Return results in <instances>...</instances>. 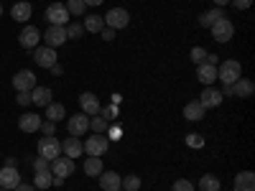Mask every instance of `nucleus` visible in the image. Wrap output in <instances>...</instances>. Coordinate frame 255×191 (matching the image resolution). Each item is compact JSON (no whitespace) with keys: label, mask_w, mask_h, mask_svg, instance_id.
<instances>
[{"label":"nucleus","mask_w":255,"mask_h":191,"mask_svg":"<svg viewBox=\"0 0 255 191\" xmlns=\"http://www.w3.org/2000/svg\"><path fill=\"white\" fill-rule=\"evenodd\" d=\"M102 3H105V0H84V5H87V8H90V5L97 8V5H102Z\"/></svg>","instance_id":"nucleus-46"},{"label":"nucleus","mask_w":255,"mask_h":191,"mask_svg":"<svg viewBox=\"0 0 255 191\" xmlns=\"http://www.w3.org/2000/svg\"><path fill=\"white\" fill-rule=\"evenodd\" d=\"M90 127L95 130V135H102V133H108V127H110V122L105 120L102 115H95V117H90Z\"/></svg>","instance_id":"nucleus-30"},{"label":"nucleus","mask_w":255,"mask_h":191,"mask_svg":"<svg viewBox=\"0 0 255 191\" xmlns=\"http://www.w3.org/2000/svg\"><path fill=\"white\" fill-rule=\"evenodd\" d=\"M220 18H225V13H222V8H217V5H215L212 10H207V13H202V15H199V26H202V28H209L212 23H217Z\"/></svg>","instance_id":"nucleus-24"},{"label":"nucleus","mask_w":255,"mask_h":191,"mask_svg":"<svg viewBox=\"0 0 255 191\" xmlns=\"http://www.w3.org/2000/svg\"><path fill=\"white\" fill-rule=\"evenodd\" d=\"M13 87H15V92H31V90L36 87V74H33L31 69H20V72H15V77H13Z\"/></svg>","instance_id":"nucleus-6"},{"label":"nucleus","mask_w":255,"mask_h":191,"mask_svg":"<svg viewBox=\"0 0 255 191\" xmlns=\"http://www.w3.org/2000/svg\"><path fill=\"white\" fill-rule=\"evenodd\" d=\"M209 31H212V38H215L217 44H227V41L232 38V33H235V26H232L227 18H220L217 23L209 26Z\"/></svg>","instance_id":"nucleus-2"},{"label":"nucleus","mask_w":255,"mask_h":191,"mask_svg":"<svg viewBox=\"0 0 255 191\" xmlns=\"http://www.w3.org/2000/svg\"><path fill=\"white\" fill-rule=\"evenodd\" d=\"M240 77H243V67H240V61L227 59V61H222V64H220V69H217V79H220L222 84H235Z\"/></svg>","instance_id":"nucleus-1"},{"label":"nucleus","mask_w":255,"mask_h":191,"mask_svg":"<svg viewBox=\"0 0 255 191\" xmlns=\"http://www.w3.org/2000/svg\"><path fill=\"white\" fill-rule=\"evenodd\" d=\"M51 174H54L56 179H69V176L74 174V161L67 158V156L54 158V161H51Z\"/></svg>","instance_id":"nucleus-8"},{"label":"nucleus","mask_w":255,"mask_h":191,"mask_svg":"<svg viewBox=\"0 0 255 191\" xmlns=\"http://www.w3.org/2000/svg\"><path fill=\"white\" fill-rule=\"evenodd\" d=\"M128 23H130V13H128L125 8H113L108 15H105V26L118 31V28H125Z\"/></svg>","instance_id":"nucleus-3"},{"label":"nucleus","mask_w":255,"mask_h":191,"mask_svg":"<svg viewBox=\"0 0 255 191\" xmlns=\"http://www.w3.org/2000/svg\"><path fill=\"white\" fill-rule=\"evenodd\" d=\"M38 41H41V31L36 26H26L23 31H20V36H18V44L23 49H36Z\"/></svg>","instance_id":"nucleus-15"},{"label":"nucleus","mask_w":255,"mask_h":191,"mask_svg":"<svg viewBox=\"0 0 255 191\" xmlns=\"http://www.w3.org/2000/svg\"><path fill=\"white\" fill-rule=\"evenodd\" d=\"M97 179H100V189L102 191H118L120 181H123V176H118L115 171H102Z\"/></svg>","instance_id":"nucleus-20"},{"label":"nucleus","mask_w":255,"mask_h":191,"mask_svg":"<svg viewBox=\"0 0 255 191\" xmlns=\"http://www.w3.org/2000/svg\"><path fill=\"white\" fill-rule=\"evenodd\" d=\"M0 191H8V189H0Z\"/></svg>","instance_id":"nucleus-52"},{"label":"nucleus","mask_w":255,"mask_h":191,"mask_svg":"<svg viewBox=\"0 0 255 191\" xmlns=\"http://www.w3.org/2000/svg\"><path fill=\"white\" fill-rule=\"evenodd\" d=\"M0 15H3V5H0Z\"/></svg>","instance_id":"nucleus-51"},{"label":"nucleus","mask_w":255,"mask_h":191,"mask_svg":"<svg viewBox=\"0 0 255 191\" xmlns=\"http://www.w3.org/2000/svg\"><path fill=\"white\" fill-rule=\"evenodd\" d=\"M207 59V51L202 49V46H194V49H191V61H194V64H202Z\"/></svg>","instance_id":"nucleus-39"},{"label":"nucleus","mask_w":255,"mask_h":191,"mask_svg":"<svg viewBox=\"0 0 255 191\" xmlns=\"http://www.w3.org/2000/svg\"><path fill=\"white\" fill-rule=\"evenodd\" d=\"M41 133H44L46 138H54V133H56V122H51V120L41 122Z\"/></svg>","instance_id":"nucleus-38"},{"label":"nucleus","mask_w":255,"mask_h":191,"mask_svg":"<svg viewBox=\"0 0 255 191\" xmlns=\"http://www.w3.org/2000/svg\"><path fill=\"white\" fill-rule=\"evenodd\" d=\"M18 104L20 107H28L31 104V92H18Z\"/></svg>","instance_id":"nucleus-40"},{"label":"nucleus","mask_w":255,"mask_h":191,"mask_svg":"<svg viewBox=\"0 0 255 191\" xmlns=\"http://www.w3.org/2000/svg\"><path fill=\"white\" fill-rule=\"evenodd\" d=\"M100 115L105 120H115V117H120V110H118V104H108V107H100Z\"/></svg>","instance_id":"nucleus-35"},{"label":"nucleus","mask_w":255,"mask_h":191,"mask_svg":"<svg viewBox=\"0 0 255 191\" xmlns=\"http://www.w3.org/2000/svg\"><path fill=\"white\" fill-rule=\"evenodd\" d=\"M41 122H44V120H41V115H36V112H23V115L18 117V127L23 133H38L41 130Z\"/></svg>","instance_id":"nucleus-13"},{"label":"nucleus","mask_w":255,"mask_h":191,"mask_svg":"<svg viewBox=\"0 0 255 191\" xmlns=\"http://www.w3.org/2000/svg\"><path fill=\"white\" fill-rule=\"evenodd\" d=\"M240 186H255V176H253V171H243V174H238V179H235V189H240Z\"/></svg>","instance_id":"nucleus-32"},{"label":"nucleus","mask_w":255,"mask_h":191,"mask_svg":"<svg viewBox=\"0 0 255 191\" xmlns=\"http://www.w3.org/2000/svg\"><path fill=\"white\" fill-rule=\"evenodd\" d=\"M204 112H207V110H204V104H202L199 99L189 102L186 107H184V117H186V120H191V122H194V120H202V117H204Z\"/></svg>","instance_id":"nucleus-22"},{"label":"nucleus","mask_w":255,"mask_h":191,"mask_svg":"<svg viewBox=\"0 0 255 191\" xmlns=\"http://www.w3.org/2000/svg\"><path fill=\"white\" fill-rule=\"evenodd\" d=\"M67 10L69 15H82L87 10V5H84V0H67Z\"/></svg>","instance_id":"nucleus-33"},{"label":"nucleus","mask_w":255,"mask_h":191,"mask_svg":"<svg viewBox=\"0 0 255 191\" xmlns=\"http://www.w3.org/2000/svg\"><path fill=\"white\" fill-rule=\"evenodd\" d=\"M199 191H220V179L212 174H204L199 179Z\"/></svg>","instance_id":"nucleus-28"},{"label":"nucleus","mask_w":255,"mask_h":191,"mask_svg":"<svg viewBox=\"0 0 255 191\" xmlns=\"http://www.w3.org/2000/svg\"><path fill=\"white\" fill-rule=\"evenodd\" d=\"M33 171H36V174H38V171H51V161H46V158L38 156V158L33 161Z\"/></svg>","instance_id":"nucleus-36"},{"label":"nucleus","mask_w":255,"mask_h":191,"mask_svg":"<svg viewBox=\"0 0 255 191\" xmlns=\"http://www.w3.org/2000/svg\"><path fill=\"white\" fill-rule=\"evenodd\" d=\"M79 107H82V112L84 115H90V117H95V115H100V99H97V95H92V92H82L79 95Z\"/></svg>","instance_id":"nucleus-11"},{"label":"nucleus","mask_w":255,"mask_h":191,"mask_svg":"<svg viewBox=\"0 0 255 191\" xmlns=\"http://www.w3.org/2000/svg\"><path fill=\"white\" fill-rule=\"evenodd\" d=\"M51 90L49 87H33L31 90V104H36V107H49L51 104Z\"/></svg>","instance_id":"nucleus-19"},{"label":"nucleus","mask_w":255,"mask_h":191,"mask_svg":"<svg viewBox=\"0 0 255 191\" xmlns=\"http://www.w3.org/2000/svg\"><path fill=\"white\" fill-rule=\"evenodd\" d=\"M46 20L51 26H67L69 23V10L67 5H61V3H51L46 8Z\"/></svg>","instance_id":"nucleus-5"},{"label":"nucleus","mask_w":255,"mask_h":191,"mask_svg":"<svg viewBox=\"0 0 255 191\" xmlns=\"http://www.w3.org/2000/svg\"><path fill=\"white\" fill-rule=\"evenodd\" d=\"M51 184H54V174L51 171H38L36 179H33V186L36 189H49Z\"/></svg>","instance_id":"nucleus-29"},{"label":"nucleus","mask_w":255,"mask_h":191,"mask_svg":"<svg viewBox=\"0 0 255 191\" xmlns=\"http://www.w3.org/2000/svg\"><path fill=\"white\" fill-rule=\"evenodd\" d=\"M64 115H67V110H64V104H59V102H51L46 107V120H51V122L64 120Z\"/></svg>","instance_id":"nucleus-27"},{"label":"nucleus","mask_w":255,"mask_h":191,"mask_svg":"<svg viewBox=\"0 0 255 191\" xmlns=\"http://www.w3.org/2000/svg\"><path fill=\"white\" fill-rule=\"evenodd\" d=\"M61 153L67 156V158H72V161H74V158H79V156L84 153V145L79 143V138H74V135H72V138H67V140L61 143Z\"/></svg>","instance_id":"nucleus-17"},{"label":"nucleus","mask_w":255,"mask_h":191,"mask_svg":"<svg viewBox=\"0 0 255 191\" xmlns=\"http://www.w3.org/2000/svg\"><path fill=\"white\" fill-rule=\"evenodd\" d=\"M13 191H36V186L33 184H18Z\"/></svg>","instance_id":"nucleus-44"},{"label":"nucleus","mask_w":255,"mask_h":191,"mask_svg":"<svg viewBox=\"0 0 255 191\" xmlns=\"http://www.w3.org/2000/svg\"><path fill=\"white\" fill-rule=\"evenodd\" d=\"M33 59H36V64L38 67H44V69H51L54 64H56V49H51V46H36V51H33Z\"/></svg>","instance_id":"nucleus-12"},{"label":"nucleus","mask_w":255,"mask_h":191,"mask_svg":"<svg viewBox=\"0 0 255 191\" xmlns=\"http://www.w3.org/2000/svg\"><path fill=\"white\" fill-rule=\"evenodd\" d=\"M232 5H235L238 10H245V8H250L253 5V0H230Z\"/></svg>","instance_id":"nucleus-41"},{"label":"nucleus","mask_w":255,"mask_h":191,"mask_svg":"<svg viewBox=\"0 0 255 191\" xmlns=\"http://www.w3.org/2000/svg\"><path fill=\"white\" fill-rule=\"evenodd\" d=\"M64 28H67V38H82V33H84L82 23H67Z\"/></svg>","instance_id":"nucleus-34"},{"label":"nucleus","mask_w":255,"mask_h":191,"mask_svg":"<svg viewBox=\"0 0 255 191\" xmlns=\"http://www.w3.org/2000/svg\"><path fill=\"white\" fill-rule=\"evenodd\" d=\"M189 145H202V138L199 135H189Z\"/></svg>","instance_id":"nucleus-45"},{"label":"nucleus","mask_w":255,"mask_h":191,"mask_svg":"<svg viewBox=\"0 0 255 191\" xmlns=\"http://www.w3.org/2000/svg\"><path fill=\"white\" fill-rule=\"evenodd\" d=\"M120 189H123V191H138V189H140V179H138L135 174L125 176V179L120 181Z\"/></svg>","instance_id":"nucleus-31"},{"label":"nucleus","mask_w":255,"mask_h":191,"mask_svg":"<svg viewBox=\"0 0 255 191\" xmlns=\"http://www.w3.org/2000/svg\"><path fill=\"white\" fill-rule=\"evenodd\" d=\"M41 38L46 41V46L59 49L64 41H67V28H64V26H49V31H46V33H41Z\"/></svg>","instance_id":"nucleus-10"},{"label":"nucleus","mask_w":255,"mask_h":191,"mask_svg":"<svg viewBox=\"0 0 255 191\" xmlns=\"http://www.w3.org/2000/svg\"><path fill=\"white\" fill-rule=\"evenodd\" d=\"M222 92L220 90H215V87H204V92L199 95V102L204 104V110H209V107H220V102H222Z\"/></svg>","instance_id":"nucleus-16"},{"label":"nucleus","mask_w":255,"mask_h":191,"mask_svg":"<svg viewBox=\"0 0 255 191\" xmlns=\"http://www.w3.org/2000/svg\"><path fill=\"white\" fill-rule=\"evenodd\" d=\"M235 191H255V186H240V189H235Z\"/></svg>","instance_id":"nucleus-50"},{"label":"nucleus","mask_w":255,"mask_h":191,"mask_svg":"<svg viewBox=\"0 0 255 191\" xmlns=\"http://www.w3.org/2000/svg\"><path fill=\"white\" fill-rule=\"evenodd\" d=\"M171 191H194V184L186 181V179H179V181L171 186Z\"/></svg>","instance_id":"nucleus-37"},{"label":"nucleus","mask_w":255,"mask_h":191,"mask_svg":"<svg viewBox=\"0 0 255 191\" xmlns=\"http://www.w3.org/2000/svg\"><path fill=\"white\" fill-rule=\"evenodd\" d=\"M222 95H235V92H232V84H225V90H222Z\"/></svg>","instance_id":"nucleus-48"},{"label":"nucleus","mask_w":255,"mask_h":191,"mask_svg":"<svg viewBox=\"0 0 255 191\" xmlns=\"http://www.w3.org/2000/svg\"><path fill=\"white\" fill-rule=\"evenodd\" d=\"M49 72H51V74H54V77H59V74H61V72H64V69H61V67H59V64H54V67H51V69H49Z\"/></svg>","instance_id":"nucleus-47"},{"label":"nucleus","mask_w":255,"mask_h":191,"mask_svg":"<svg viewBox=\"0 0 255 191\" xmlns=\"http://www.w3.org/2000/svg\"><path fill=\"white\" fill-rule=\"evenodd\" d=\"M108 133H110V138H113V140H120V135H123L120 125H115V127H108Z\"/></svg>","instance_id":"nucleus-42"},{"label":"nucleus","mask_w":255,"mask_h":191,"mask_svg":"<svg viewBox=\"0 0 255 191\" xmlns=\"http://www.w3.org/2000/svg\"><path fill=\"white\" fill-rule=\"evenodd\" d=\"M100 36H102L105 41H113V38H115V31H113V28H102V31H100Z\"/></svg>","instance_id":"nucleus-43"},{"label":"nucleus","mask_w":255,"mask_h":191,"mask_svg":"<svg viewBox=\"0 0 255 191\" xmlns=\"http://www.w3.org/2000/svg\"><path fill=\"white\" fill-rule=\"evenodd\" d=\"M197 77H199V82L204 84V87H212V82L217 79V67L202 61V64H197Z\"/></svg>","instance_id":"nucleus-18"},{"label":"nucleus","mask_w":255,"mask_h":191,"mask_svg":"<svg viewBox=\"0 0 255 191\" xmlns=\"http://www.w3.org/2000/svg\"><path fill=\"white\" fill-rule=\"evenodd\" d=\"M227 3H230V0H215V5H217V8H222V5H227Z\"/></svg>","instance_id":"nucleus-49"},{"label":"nucleus","mask_w":255,"mask_h":191,"mask_svg":"<svg viewBox=\"0 0 255 191\" xmlns=\"http://www.w3.org/2000/svg\"><path fill=\"white\" fill-rule=\"evenodd\" d=\"M82 26H84V31H90V33H100V31L105 28V18H100V15H87Z\"/></svg>","instance_id":"nucleus-26"},{"label":"nucleus","mask_w":255,"mask_h":191,"mask_svg":"<svg viewBox=\"0 0 255 191\" xmlns=\"http://www.w3.org/2000/svg\"><path fill=\"white\" fill-rule=\"evenodd\" d=\"M18 184H20V174H18V168H10V166H3V168H0V189L13 191Z\"/></svg>","instance_id":"nucleus-14"},{"label":"nucleus","mask_w":255,"mask_h":191,"mask_svg":"<svg viewBox=\"0 0 255 191\" xmlns=\"http://www.w3.org/2000/svg\"><path fill=\"white\" fill-rule=\"evenodd\" d=\"M232 92H235L238 97H253V92H255V84L250 82V79H245V77H240L235 84H232Z\"/></svg>","instance_id":"nucleus-21"},{"label":"nucleus","mask_w":255,"mask_h":191,"mask_svg":"<svg viewBox=\"0 0 255 191\" xmlns=\"http://www.w3.org/2000/svg\"><path fill=\"white\" fill-rule=\"evenodd\" d=\"M31 3H15L13 8H10V15H13V20H18V23H26V20L31 18Z\"/></svg>","instance_id":"nucleus-23"},{"label":"nucleus","mask_w":255,"mask_h":191,"mask_svg":"<svg viewBox=\"0 0 255 191\" xmlns=\"http://www.w3.org/2000/svg\"><path fill=\"white\" fill-rule=\"evenodd\" d=\"M38 156L46 158V161H54L61 156V143L56 138H41L38 140Z\"/></svg>","instance_id":"nucleus-4"},{"label":"nucleus","mask_w":255,"mask_h":191,"mask_svg":"<svg viewBox=\"0 0 255 191\" xmlns=\"http://www.w3.org/2000/svg\"><path fill=\"white\" fill-rule=\"evenodd\" d=\"M82 145H84V153L87 156H97L100 158L110 148V140L105 135H92V138H87V143H82Z\"/></svg>","instance_id":"nucleus-7"},{"label":"nucleus","mask_w":255,"mask_h":191,"mask_svg":"<svg viewBox=\"0 0 255 191\" xmlns=\"http://www.w3.org/2000/svg\"><path fill=\"white\" fill-rule=\"evenodd\" d=\"M102 171H105V168H102V158H97V156H90L87 161H84V174H87V176L97 179Z\"/></svg>","instance_id":"nucleus-25"},{"label":"nucleus","mask_w":255,"mask_h":191,"mask_svg":"<svg viewBox=\"0 0 255 191\" xmlns=\"http://www.w3.org/2000/svg\"><path fill=\"white\" fill-rule=\"evenodd\" d=\"M67 130H69V135H74V138H82L84 133L90 130V115L79 112V115L69 117V122H67Z\"/></svg>","instance_id":"nucleus-9"}]
</instances>
